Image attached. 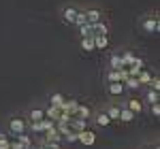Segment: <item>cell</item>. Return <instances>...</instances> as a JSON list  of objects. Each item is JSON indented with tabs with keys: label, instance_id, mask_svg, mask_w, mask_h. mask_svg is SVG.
Wrapping results in <instances>:
<instances>
[{
	"label": "cell",
	"instance_id": "f546056e",
	"mask_svg": "<svg viewBox=\"0 0 160 149\" xmlns=\"http://www.w3.org/2000/svg\"><path fill=\"white\" fill-rule=\"evenodd\" d=\"M156 149H158V147H156Z\"/></svg>",
	"mask_w": 160,
	"mask_h": 149
},
{
	"label": "cell",
	"instance_id": "d6986e66",
	"mask_svg": "<svg viewBox=\"0 0 160 149\" xmlns=\"http://www.w3.org/2000/svg\"><path fill=\"white\" fill-rule=\"evenodd\" d=\"M75 15H77V11H75V9H66V11H64V22L73 24V22H75Z\"/></svg>",
	"mask_w": 160,
	"mask_h": 149
},
{
	"label": "cell",
	"instance_id": "8fae6325",
	"mask_svg": "<svg viewBox=\"0 0 160 149\" xmlns=\"http://www.w3.org/2000/svg\"><path fill=\"white\" fill-rule=\"evenodd\" d=\"M81 47L86 51H94V36H83L81 38Z\"/></svg>",
	"mask_w": 160,
	"mask_h": 149
},
{
	"label": "cell",
	"instance_id": "30bf717a",
	"mask_svg": "<svg viewBox=\"0 0 160 149\" xmlns=\"http://www.w3.org/2000/svg\"><path fill=\"white\" fill-rule=\"evenodd\" d=\"M86 17H88V24H96V22H100V11H96V9L86 11Z\"/></svg>",
	"mask_w": 160,
	"mask_h": 149
},
{
	"label": "cell",
	"instance_id": "7402d4cb",
	"mask_svg": "<svg viewBox=\"0 0 160 149\" xmlns=\"http://www.w3.org/2000/svg\"><path fill=\"white\" fill-rule=\"evenodd\" d=\"M79 30H81V36H92V24L79 26Z\"/></svg>",
	"mask_w": 160,
	"mask_h": 149
},
{
	"label": "cell",
	"instance_id": "52a82bcc",
	"mask_svg": "<svg viewBox=\"0 0 160 149\" xmlns=\"http://www.w3.org/2000/svg\"><path fill=\"white\" fill-rule=\"evenodd\" d=\"M109 94H113V96H122L124 94V83H120V81L109 83Z\"/></svg>",
	"mask_w": 160,
	"mask_h": 149
},
{
	"label": "cell",
	"instance_id": "7c38bea8",
	"mask_svg": "<svg viewBox=\"0 0 160 149\" xmlns=\"http://www.w3.org/2000/svg\"><path fill=\"white\" fill-rule=\"evenodd\" d=\"M17 141H19V143H22V147L24 149H28V147H32V145H34V143H32V138L28 137V134H17Z\"/></svg>",
	"mask_w": 160,
	"mask_h": 149
},
{
	"label": "cell",
	"instance_id": "484cf974",
	"mask_svg": "<svg viewBox=\"0 0 160 149\" xmlns=\"http://www.w3.org/2000/svg\"><path fill=\"white\" fill-rule=\"evenodd\" d=\"M148 85H149V89H156V92H158V89H160V79H158V77H152Z\"/></svg>",
	"mask_w": 160,
	"mask_h": 149
},
{
	"label": "cell",
	"instance_id": "e0dca14e",
	"mask_svg": "<svg viewBox=\"0 0 160 149\" xmlns=\"http://www.w3.org/2000/svg\"><path fill=\"white\" fill-rule=\"evenodd\" d=\"M124 87H130V89H137V87H141V85H139L137 77H128V79L124 81Z\"/></svg>",
	"mask_w": 160,
	"mask_h": 149
},
{
	"label": "cell",
	"instance_id": "8992f818",
	"mask_svg": "<svg viewBox=\"0 0 160 149\" xmlns=\"http://www.w3.org/2000/svg\"><path fill=\"white\" fill-rule=\"evenodd\" d=\"M73 117H79V119H88V117H90V109H88V107H83V104H77V109H75Z\"/></svg>",
	"mask_w": 160,
	"mask_h": 149
},
{
	"label": "cell",
	"instance_id": "cb8c5ba5",
	"mask_svg": "<svg viewBox=\"0 0 160 149\" xmlns=\"http://www.w3.org/2000/svg\"><path fill=\"white\" fill-rule=\"evenodd\" d=\"M107 115H109V119H120V107H111Z\"/></svg>",
	"mask_w": 160,
	"mask_h": 149
},
{
	"label": "cell",
	"instance_id": "6da1fadb",
	"mask_svg": "<svg viewBox=\"0 0 160 149\" xmlns=\"http://www.w3.org/2000/svg\"><path fill=\"white\" fill-rule=\"evenodd\" d=\"M26 122L24 119H19V117H15V119H11V124H9V130H11L13 134H24L26 132Z\"/></svg>",
	"mask_w": 160,
	"mask_h": 149
},
{
	"label": "cell",
	"instance_id": "5b68a950",
	"mask_svg": "<svg viewBox=\"0 0 160 149\" xmlns=\"http://www.w3.org/2000/svg\"><path fill=\"white\" fill-rule=\"evenodd\" d=\"M143 28H145V32H158L160 26H158V19L154 17V19H145L143 22Z\"/></svg>",
	"mask_w": 160,
	"mask_h": 149
},
{
	"label": "cell",
	"instance_id": "3957f363",
	"mask_svg": "<svg viewBox=\"0 0 160 149\" xmlns=\"http://www.w3.org/2000/svg\"><path fill=\"white\" fill-rule=\"evenodd\" d=\"M43 141H47V143H60L62 134L56 130V126H53V128H49V130H45V138H43Z\"/></svg>",
	"mask_w": 160,
	"mask_h": 149
},
{
	"label": "cell",
	"instance_id": "44dd1931",
	"mask_svg": "<svg viewBox=\"0 0 160 149\" xmlns=\"http://www.w3.org/2000/svg\"><path fill=\"white\" fill-rule=\"evenodd\" d=\"M73 24H77V26H86V24H88L86 13H77V15H75V22H73Z\"/></svg>",
	"mask_w": 160,
	"mask_h": 149
},
{
	"label": "cell",
	"instance_id": "d4e9b609",
	"mask_svg": "<svg viewBox=\"0 0 160 149\" xmlns=\"http://www.w3.org/2000/svg\"><path fill=\"white\" fill-rule=\"evenodd\" d=\"M107 79H109V83H115V81H120V73H118V70H109ZM120 83H122V81H120Z\"/></svg>",
	"mask_w": 160,
	"mask_h": 149
},
{
	"label": "cell",
	"instance_id": "4fadbf2b",
	"mask_svg": "<svg viewBox=\"0 0 160 149\" xmlns=\"http://www.w3.org/2000/svg\"><path fill=\"white\" fill-rule=\"evenodd\" d=\"M149 79H152V74H149L148 70H141V73L137 74V81H139V85H148Z\"/></svg>",
	"mask_w": 160,
	"mask_h": 149
},
{
	"label": "cell",
	"instance_id": "9c48e42d",
	"mask_svg": "<svg viewBox=\"0 0 160 149\" xmlns=\"http://www.w3.org/2000/svg\"><path fill=\"white\" fill-rule=\"evenodd\" d=\"M120 119H122V122H132V119H135V113L130 111V109H126V107H122V109H120Z\"/></svg>",
	"mask_w": 160,
	"mask_h": 149
},
{
	"label": "cell",
	"instance_id": "ac0fdd59",
	"mask_svg": "<svg viewBox=\"0 0 160 149\" xmlns=\"http://www.w3.org/2000/svg\"><path fill=\"white\" fill-rule=\"evenodd\" d=\"M53 126H56V122H51V119H47V117H43V119H41V132L49 130V128H53Z\"/></svg>",
	"mask_w": 160,
	"mask_h": 149
},
{
	"label": "cell",
	"instance_id": "83f0119b",
	"mask_svg": "<svg viewBox=\"0 0 160 149\" xmlns=\"http://www.w3.org/2000/svg\"><path fill=\"white\" fill-rule=\"evenodd\" d=\"M62 138H64V141H68V143H75V141H77V134H75V132H66Z\"/></svg>",
	"mask_w": 160,
	"mask_h": 149
},
{
	"label": "cell",
	"instance_id": "ba28073f",
	"mask_svg": "<svg viewBox=\"0 0 160 149\" xmlns=\"http://www.w3.org/2000/svg\"><path fill=\"white\" fill-rule=\"evenodd\" d=\"M109 38L107 36H94V49H107Z\"/></svg>",
	"mask_w": 160,
	"mask_h": 149
},
{
	"label": "cell",
	"instance_id": "603a6c76",
	"mask_svg": "<svg viewBox=\"0 0 160 149\" xmlns=\"http://www.w3.org/2000/svg\"><path fill=\"white\" fill-rule=\"evenodd\" d=\"M148 102H149V104L158 102V92H156V89H149V92H148Z\"/></svg>",
	"mask_w": 160,
	"mask_h": 149
},
{
	"label": "cell",
	"instance_id": "ffe728a7",
	"mask_svg": "<svg viewBox=\"0 0 160 149\" xmlns=\"http://www.w3.org/2000/svg\"><path fill=\"white\" fill-rule=\"evenodd\" d=\"M43 117H45V111H41V109H34V111L30 113V119L32 122H41Z\"/></svg>",
	"mask_w": 160,
	"mask_h": 149
},
{
	"label": "cell",
	"instance_id": "f1b7e54d",
	"mask_svg": "<svg viewBox=\"0 0 160 149\" xmlns=\"http://www.w3.org/2000/svg\"><path fill=\"white\" fill-rule=\"evenodd\" d=\"M152 115H154V117H158V115H160V104H158V102L152 104Z\"/></svg>",
	"mask_w": 160,
	"mask_h": 149
},
{
	"label": "cell",
	"instance_id": "4316f807",
	"mask_svg": "<svg viewBox=\"0 0 160 149\" xmlns=\"http://www.w3.org/2000/svg\"><path fill=\"white\" fill-rule=\"evenodd\" d=\"M62 102H64V96H62V94H53V96H51V104H58V107H60Z\"/></svg>",
	"mask_w": 160,
	"mask_h": 149
},
{
	"label": "cell",
	"instance_id": "5bb4252c",
	"mask_svg": "<svg viewBox=\"0 0 160 149\" xmlns=\"http://www.w3.org/2000/svg\"><path fill=\"white\" fill-rule=\"evenodd\" d=\"M120 68H124L122 60H120V53H113L111 55V70H120Z\"/></svg>",
	"mask_w": 160,
	"mask_h": 149
},
{
	"label": "cell",
	"instance_id": "7a4b0ae2",
	"mask_svg": "<svg viewBox=\"0 0 160 149\" xmlns=\"http://www.w3.org/2000/svg\"><path fill=\"white\" fill-rule=\"evenodd\" d=\"M77 141H79V143H83V145H94L96 134H94L92 130H81V132L77 134Z\"/></svg>",
	"mask_w": 160,
	"mask_h": 149
},
{
	"label": "cell",
	"instance_id": "277c9868",
	"mask_svg": "<svg viewBox=\"0 0 160 149\" xmlns=\"http://www.w3.org/2000/svg\"><path fill=\"white\" fill-rule=\"evenodd\" d=\"M107 26L102 24V22H96V24H92V36H107Z\"/></svg>",
	"mask_w": 160,
	"mask_h": 149
},
{
	"label": "cell",
	"instance_id": "2e32d148",
	"mask_svg": "<svg viewBox=\"0 0 160 149\" xmlns=\"http://www.w3.org/2000/svg\"><path fill=\"white\" fill-rule=\"evenodd\" d=\"M96 124L98 126H109L111 124L109 115H107V113H98V115H96Z\"/></svg>",
	"mask_w": 160,
	"mask_h": 149
},
{
	"label": "cell",
	"instance_id": "9a60e30c",
	"mask_svg": "<svg viewBox=\"0 0 160 149\" xmlns=\"http://www.w3.org/2000/svg\"><path fill=\"white\" fill-rule=\"evenodd\" d=\"M126 109H130V111L135 113H141V102H139V100L137 98H132V100H128V104H126Z\"/></svg>",
	"mask_w": 160,
	"mask_h": 149
}]
</instances>
